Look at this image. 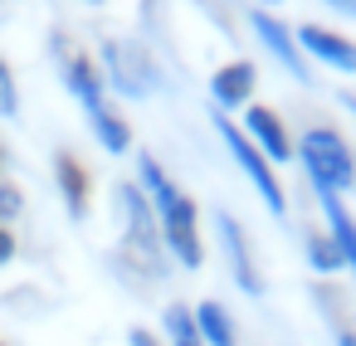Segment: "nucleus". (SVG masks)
<instances>
[{"mask_svg":"<svg viewBox=\"0 0 356 346\" xmlns=\"http://www.w3.org/2000/svg\"><path fill=\"white\" fill-rule=\"evenodd\" d=\"M137 186H142V195L156 210L166 258H176L181 268H200L205 263V244H200V210H195V200L166 176V166L152 151H137Z\"/></svg>","mask_w":356,"mask_h":346,"instance_id":"1","label":"nucleus"},{"mask_svg":"<svg viewBox=\"0 0 356 346\" xmlns=\"http://www.w3.org/2000/svg\"><path fill=\"white\" fill-rule=\"evenodd\" d=\"M118 215H122V254H118V263L142 268V278H161L166 273L161 224H156V210H152V200L142 195L137 181L118 186Z\"/></svg>","mask_w":356,"mask_h":346,"instance_id":"2","label":"nucleus"},{"mask_svg":"<svg viewBox=\"0 0 356 346\" xmlns=\"http://www.w3.org/2000/svg\"><path fill=\"white\" fill-rule=\"evenodd\" d=\"M298 161H302L312 190H332V195H341V190L356 186V156H351L346 137L332 132V127H307L302 142H298Z\"/></svg>","mask_w":356,"mask_h":346,"instance_id":"3","label":"nucleus"},{"mask_svg":"<svg viewBox=\"0 0 356 346\" xmlns=\"http://www.w3.org/2000/svg\"><path fill=\"white\" fill-rule=\"evenodd\" d=\"M49 59H54V69H59V83L69 88V98H74L83 113H93V108L108 103V83H103L98 59H93L88 49H79L69 30H49Z\"/></svg>","mask_w":356,"mask_h":346,"instance_id":"4","label":"nucleus"},{"mask_svg":"<svg viewBox=\"0 0 356 346\" xmlns=\"http://www.w3.org/2000/svg\"><path fill=\"white\" fill-rule=\"evenodd\" d=\"M98 69H103L108 93H118V98H147L161 83L152 54L142 44H127V40H103L98 44Z\"/></svg>","mask_w":356,"mask_h":346,"instance_id":"5","label":"nucleus"},{"mask_svg":"<svg viewBox=\"0 0 356 346\" xmlns=\"http://www.w3.org/2000/svg\"><path fill=\"white\" fill-rule=\"evenodd\" d=\"M215 127H220V142L229 147V156H234V166L249 176V186L259 190V200L268 205V215H283L288 210V195H283V186H278V176H273V166H268V156L244 137V127L239 122H229L225 113H215Z\"/></svg>","mask_w":356,"mask_h":346,"instance_id":"6","label":"nucleus"},{"mask_svg":"<svg viewBox=\"0 0 356 346\" xmlns=\"http://www.w3.org/2000/svg\"><path fill=\"white\" fill-rule=\"evenodd\" d=\"M244 137L268 156V166H283V161H293L298 156V142L288 137V127H283V117L273 113V108H264V103H249L244 108Z\"/></svg>","mask_w":356,"mask_h":346,"instance_id":"7","label":"nucleus"},{"mask_svg":"<svg viewBox=\"0 0 356 346\" xmlns=\"http://www.w3.org/2000/svg\"><path fill=\"white\" fill-rule=\"evenodd\" d=\"M249 30L259 35V44H264L298 83H307V59H302V49H298V35H293L278 15H268L264 6H254V10H249Z\"/></svg>","mask_w":356,"mask_h":346,"instance_id":"8","label":"nucleus"},{"mask_svg":"<svg viewBox=\"0 0 356 346\" xmlns=\"http://www.w3.org/2000/svg\"><path fill=\"white\" fill-rule=\"evenodd\" d=\"M293 35H298L302 59H317L332 74H356V40H346V35L327 30V25H298Z\"/></svg>","mask_w":356,"mask_h":346,"instance_id":"9","label":"nucleus"},{"mask_svg":"<svg viewBox=\"0 0 356 346\" xmlns=\"http://www.w3.org/2000/svg\"><path fill=\"white\" fill-rule=\"evenodd\" d=\"M54 190H59V200H64L69 220H88L93 181H88V166H83L69 147H59V151H54Z\"/></svg>","mask_w":356,"mask_h":346,"instance_id":"10","label":"nucleus"},{"mask_svg":"<svg viewBox=\"0 0 356 346\" xmlns=\"http://www.w3.org/2000/svg\"><path fill=\"white\" fill-rule=\"evenodd\" d=\"M254 83H259V69L249 59H229V64H220L210 74V103L220 113H239V108H249Z\"/></svg>","mask_w":356,"mask_h":346,"instance_id":"11","label":"nucleus"},{"mask_svg":"<svg viewBox=\"0 0 356 346\" xmlns=\"http://www.w3.org/2000/svg\"><path fill=\"white\" fill-rule=\"evenodd\" d=\"M215 229H220V249H225V258H229L234 283H239L249 297H259V293H264V278H259V268H254V254H249V239H244L239 220L220 210V215H215Z\"/></svg>","mask_w":356,"mask_h":346,"instance_id":"12","label":"nucleus"},{"mask_svg":"<svg viewBox=\"0 0 356 346\" xmlns=\"http://www.w3.org/2000/svg\"><path fill=\"white\" fill-rule=\"evenodd\" d=\"M317 205H322V215H327V234H332V244L341 249V258H346V268L356 273V215L341 205V195H332V190H317Z\"/></svg>","mask_w":356,"mask_h":346,"instance_id":"13","label":"nucleus"},{"mask_svg":"<svg viewBox=\"0 0 356 346\" xmlns=\"http://www.w3.org/2000/svg\"><path fill=\"white\" fill-rule=\"evenodd\" d=\"M88 117V127H93V137H98V147L108 151V156H127L132 151V127H127V117L113 108V103H103V108H93V113H83Z\"/></svg>","mask_w":356,"mask_h":346,"instance_id":"14","label":"nucleus"},{"mask_svg":"<svg viewBox=\"0 0 356 346\" xmlns=\"http://www.w3.org/2000/svg\"><path fill=\"white\" fill-rule=\"evenodd\" d=\"M191 317H195V331H200L205 346H239V331H234V317L225 312V302L205 297V302L191 307Z\"/></svg>","mask_w":356,"mask_h":346,"instance_id":"15","label":"nucleus"},{"mask_svg":"<svg viewBox=\"0 0 356 346\" xmlns=\"http://www.w3.org/2000/svg\"><path fill=\"white\" fill-rule=\"evenodd\" d=\"M161 327H166V346H205L200 331H195L191 307H166L161 312Z\"/></svg>","mask_w":356,"mask_h":346,"instance_id":"16","label":"nucleus"},{"mask_svg":"<svg viewBox=\"0 0 356 346\" xmlns=\"http://www.w3.org/2000/svg\"><path fill=\"white\" fill-rule=\"evenodd\" d=\"M307 263H312V273H341L346 268V258L332 244V234H307Z\"/></svg>","mask_w":356,"mask_h":346,"instance_id":"17","label":"nucleus"},{"mask_svg":"<svg viewBox=\"0 0 356 346\" xmlns=\"http://www.w3.org/2000/svg\"><path fill=\"white\" fill-rule=\"evenodd\" d=\"M0 117H20V83H15L6 54H0Z\"/></svg>","mask_w":356,"mask_h":346,"instance_id":"18","label":"nucleus"},{"mask_svg":"<svg viewBox=\"0 0 356 346\" xmlns=\"http://www.w3.org/2000/svg\"><path fill=\"white\" fill-rule=\"evenodd\" d=\"M25 215V190L6 176V181H0V224H15Z\"/></svg>","mask_w":356,"mask_h":346,"instance_id":"19","label":"nucleus"},{"mask_svg":"<svg viewBox=\"0 0 356 346\" xmlns=\"http://www.w3.org/2000/svg\"><path fill=\"white\" fill-rule=\"evenodd\" d=\"M15 254H20L15 229H10V224H0V268H10V263H15Z\"/></svg>","mask_w":356,"mask_h":346,"instance_id":"20","label":"nucleus"},{"mask_svg":"<svg viewBox=\"0 0 356 346\" xmlns=\"http://www.w3.org/2000/svg\"><path fill=\"white\" fill-rule=\"evenodd\" d=\"M127 346H161V341H156L147 327H132V331H127Z\"/></svg>","mask_w":356,"mask_h":346,"instance_id":"21","label":"nucleus"},{"mask_svg":"<svg viewBox=\"0 0 356 346\" xmlns=\"http://www.w3.org/2000/svg\"><path fill=\"white\" fill-rule=\"evenodd\" d=\"M332 10H341V15H356V0H327Z\"/></svg>","mask_w":356,"mask_h":346,"instance_id":"22","label":"nucleus"},{"mask_svg":"<svg viewBox=\"0 0 356 346\" xmlns=\"http://www.w3.org/2000/svg\"><path fill=\"white\" fill-rule=\"evenodd\" d=\"M6 171H10V147L0 142V181H6Z\"/></svg>","mask_w":356,"mask_h":346,"instance_id":"23","label":"nucleus"},{"mask_svg":"<svg viewBox=\"0 0 356 346\" xmlns=\"http://www.w3.org/2000/svg\"><path fill=\"white\" fill-rule=\"evenodd\" d=\"M337 346H356V331H341V336H337Z\"/></svg>","mask_w":356,"mask_h":346,"instance_id":"24","label":"nucleus"},{"mask_svg":"<svg viewBox=\"0 0 356 346\" xmlns=\"http://www.w3.org/2000/svg\"><path fill=\"white\" fill-rule=\"evenodd\" d=\"M268 6H278V0H264V10H268Z\"/></svg>","mask_w":356,"mask_h":346,"instance_id":"25","label":"nucleus"},{"mask_svg":"<svg viewBox=\"0 0 356 346\" xmlns=\"http://www.w3.org/2000/svg\"><path fill=\"white\" fill-rule=\"evenodd\" d=\"M88 6H103V0H88Z\"/></svg>","mask_w":356,"mask_h":346,"instance_id":"26","label":"nucleus"},{"mask_svg":"<svg viewBox=\"0 0 356 346\" xmlns=\"http://www.w3.org/2000/svg\"><path fill=\"white\" fill-rule=\"evenodd\" d=\"M0 346H10V341H0Z\"/></svg>","mask_w":356,"mask_h":346,"instance_id":"27","label":"nucleus"}]
</instances>
